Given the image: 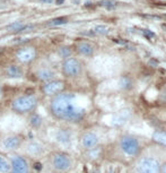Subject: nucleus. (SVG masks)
Wrapping results in <instances>:
<instances>
[{
	"label": "nucleus",
	"instance_id": "29",
	"mask_svg": "<svg viewBox=\"0 0 166 173\" xmlns=\"http://www.w3.org/2000/svg\"><path fill=\"white\" fill-rule=\"evenodd\" d=\"M54 1H55V4H57V5H62L65 0H54Z\"/></svg>",
	"mask_w": 166,
	"mask_h": 173
},
{
	"label": "nucleus",
	"instance_id": "14",
	"mask_svg": "<svg viewBox=\"0 0 166 173\" xmlns=\"http://www.w3.org/2000/svg\"><path fill=\"white\" fill-rule=\"evenodd\" d=\"M130 117V112L129 110H122L120 112H118L113 117V125H115V126H121V125H123Z\"/></svg>",
	"mask_w": 166,
	"mask_h": 173
},
{
	"label": "nucleus",
	"instance_id": "2",
	"mask_svg": "<svg viewBox=\"0 0 166 173\" xmlns=\"http://www.w3.org/2000/svg\"><path fill=\"white\" fill-rule=\"evenodd\" d=\"M119 147L120 150L129 157H136L138 156L140 150H141V145L139 141L131 135H125L121 137L120 141H119Z\"/></svg>",
	"mask_w": 166,
	"mask_h": 173
},
{
	"label": "nucleus",
	"instance_id": "4",
	"mask_svg": "<svg viewBox=\"0 0 166 173\" xmlns=\"http://www.w3.org/2000/svg\"><path fill=\"white\" fill-rule=\"evenodd\" d=\"M37 105V98L33 95H22L13 101V110L18 113H27L33 111Z\"/></svg>",
	"mask_w": 166,
	"mask_h": 173
},
{
	"label": "nucleus",
	"instance_id": "6",
	"mask_svg": "<svg viewBox=\"0 0 166 173\" xmlns=\"http://www.w3.org/2000/svg\"><path fill=\"white\" fill-rule=\"evenodd\" d=\"M62 70L67 77H77L81 73V65L76 58H66L62 63Z\"/></svg>",
	"mask_w": 166,
	"mask_h": 173
},
{
	"label": "nucleus",
	"instance_id": "25",
	"mask_svg": "<svg viewBox=\"0 0 166 173\" xmlns=\"http://www.w3.org/2000/svg\"><path fill=\"white\" fill-rule=\"evenodd\" d=\"M102 5L105 6L106 8H114L116 6V2H114V1H110V0H106V1H103V2H102Z\"/></svg>",
	"mask_w": 166,
	"mask_h": 173
},
{
	"label": "nucleus",
	"instance_id": "16",
	"mask_svg": "<svg viewBox=\"0 0 166 173\" xmlns=\"http://www.w3.org/2000/svg\"><path fill=\"white\" fill-rule=\"evenodd\" d=\"M27 152L33 156H40L43 153V146L37 141H32L28 144Z\"/></svg>",
	"mask_w": 166,
	"mask_h": 173
},
{
	"label": "nucleus",
	"instance_id": "30",
	"mask_svg": "<svg viewBox=\"0 0 166 173\" xmlns=\"http://www.w3.org/2000/svg\"><path fill=\"white\" fill-rule=\"evenodd\" d=\"M1 94H2V91H1V87H0V97H1Z\"/></svg>",
	"mask_w": 166,
	"mask_h": 173
},
{
	"label": "nucleus",
	"instance_id": "27",
	"mask_svg": "<svg viewBox=\"0 0 166 173\" xmlns=\"http://www.w3.org/2000/svg\"><path fill=\"white\" fill-rule=\"evenodd\" d=\"M161 173H166V162L161 163Z\"/></svg>",
	"mask_w": 166,
	"mask_h": 173
},
{
	"label": "nucleus",
	"instance_id": "17",
	"mask_svg": "<svg viewBox=\"0 0 166 173\" xmlns=\"http://www.w3.org/2000/svg\"><path fill=\"white\" fill-rule=\"evenodd\" d=\"M152 141L157 143L158 145L166 148V132L161 130H156L152 134Z\"/></svg>",
	"mask_w": 166,
	"mask_h": 173
},
{
	"label": "nucleus",
	"instance_id": "13",
	"mask_svg": "<svg viewBox=\"0 0 166 173\" xmlns=\"http://www.w3.org/2000/svg\"><path fill=\"white\" fill-rule=\"evenodd\" d=\"M77 51L85 57H91L94 53V47L88 42H80L77 45Z\"/></svg>",
	"mask_w": 166,
	"mask_h": 173
},
{
	"label": "nucleus",
	"instance_id": "5",
	"mask_svg": "<svg viewBox=\"0 0 166 173\" xmlns=\"http://www.w3.org/2000/svg\"><path fill=\"white\" fill-rule=\"evenodd\" d=\"M52 166L59 172H67L72 166V161L69 155L65 153H57L52 156Z\"/></svg>",
	"mask_w": 166,
	"mask_h": 173
},
{
	"label": "nucleus",
	"instance_id": "8",
	"mask_svg": "<svg viewBox=\"0 0 166 173\" xmlns=\"http://www.w3.org/2000/svg\"><path fill=\"white\" fill-rule=\"evenodd\" d=\"M98 143H100L98 136H97L96 134H94V132H91V131L85 132V134L81 136V139H80V144H81V146L87 150L96 148L97 145H98Z\"/></svg>",
	"mask_w": 166,
	"mask_h": 173
},
{
	"label": "nucleus",
	"instance_id": "12",
	"mask_svg": "<svg viewBox=\"0 0 166 173\" xmlns=\"http://www.w3.org/2000/svg\"><path fill=\"white\" fill-rule=\"evenodd\" d=\"M36 77L42 82H50L54 77V73L51 70L50 68H41L36 73Z\"/></svg>",
	"mask_w": 166,
	"mask_h": 173
},
{
	"label": "nucleus",
	"instance_id": "3",
	"mask_svg": "<svg viewBox=\"0 0 166 173\" xmlns=\"http://www.w3.org/2000/svg\"><path fill=\"white\" fill-rule=\"evenodd\" d=\"M161 163L154 156H143L137 161L136 171L137 173H161Z\"/></svg>",
	"mask_w": 166,
	"mask_h": 173
},
{
	"label": "nucleus",
	"instance_id": "9",
	"mask_svg": "<svg viewBox=\"0 0 166 173\" xmlns=\"http://www.w3.org/2000/svg\"><path fill=\"white\" fill-rule=\"evenodd\" d=\"M65 88V83L62 80H50L43 85V92L46 95H57Z\"/></svg>",
	"mask_w": 166,
	"mask_h": 173
},
{
	"label": "nucleus",
	"instance_id": "7",
	"mask_svg": "<svg viewBox=\"0 0 166 173\" xmlns=\"http://www.w3.org/2000/svg\"><path fill=\"white\" fill-rule=\"evenodd\" d=\"M10 164H11V168L8 173H28L29 168H28L27 161L19 156V155H15L10 159Z\"/></svg>",
	"mask_w": 166,
	"mask_h": 173
},
{
	"label": "nucleus",
	"instance_id": "20",
	"mask_svg": "<svg viewBox=\"0 0 166 173\" xmlns=\"http://www.w3.org/2000/svg\"><path fill=\"white\" fill-rule=\"evenodd\" d=\"M67 23H68V18L67 17H57V18L51 19L48 24L52 25V26H59V25H65Z\"/></svg>",
	"mask_w": 166,
	"mask_h": 173
},
{
	"label": "nucleus",
	"instance_id": "24",
	"mask_svg": "<svg viewBox=\"0 0 166 173\" xmlns=\"http://www.w3.org/2000/svg\"><path fill=\"white\" fill-rule=\"evenodd\" d=\"M59 54L61 58H68L71 54V50L68 47H62L59 49Z\"/></svg>",
	"mask_w": 166,
	"mask_h": 173
},
{
	"label": "nucleus",
	"instance_id": "15",
	"mask_svg": "<svg viewBox=\"0 0 166 173\" xmlns=\"http://www.w3.org/2000/svg\"><path fill=\"white\" fill-rule=\"evenodd\" d=\"M7 76L9 78H20L23 76V69L19 67V66H16V65H11L7 68Z\"/></svg>",
	"mask_w": 166,
	"mask_h": 173
},
{
	"label": "nucleus",
	"instance_id": "28",
	"mask_svg": "<svg viewBox=\"0 0 166 173\" xmlns=\"http://www.w3.org/2000/svg\"><path fill=\"white\" fill-rule=\"evenodd\" d=\"M43 4H52V2H54V0H41Z\"/></svg>",
	"mask_w": 166,
	"mask_h": 173
},
{
	"label": "nucleus",
	"instance_id": "18",
	"mask_svg": "<svg viewBox=\"0 0 166 173\" xmlns=\"http://www.w3.org/2000/svg\"><path fill=\"white\" fill-rule=\"evenodd\" d=\"M11 168V164L8 159L0 155V173H8Z\"/></svg>",
	"mask_w": 166,
	"mask_h": 173
},
{
	"label": "nucleus",
	"instance_id": "23",
	"mask_svg": "<svg viewBox=\"0 0 166 173\" xmlns=\"http://www.w3.org/2000/svg\"><path fill=\"white\" fill-rule=\"evenodd\" d=\"M24 24L22 22H15L13 24H9L7 26V29H10V31H15V32H19V29L23 27Z\"/></svg>",
	"mask_w": 166,
	"mask_h": 173
},
{
	"label": "nucleus",
	"instance_id": "22",
	"mask_svg": "<svg viewBox=\"0 0 166 173\" xmlns=\"http://www.w3.org/2000/svg\"><path fill=\"white\" fill-rule=\"evenodd\" d=\"M29 122H31V125L34 128H38L42 125V118L38 114H33L31 119H29Z\"/></svg>",
	"mask_w": 166,
	"mask_h": 173
},
{
	"label": "nucleus",
	"instance_id": "1",
	"mask_svg": "<svg viewBox=\"0 0 166 173\" xmlns=\"http://www.w3.org/2000/svg\"><path fill=\"white\" fill-rule=\"evenodd\" d=\"M50 109L55 118L69 122H79L86 114V110L77 103L76 96L69 93L57 94L51 101Z\"/></svg>",
	"mask_w": 166,
	"mask_h": 173
},
{
	"label": "nucleus",
	"instance_id": "11",
	"mask_svg": "<svg viewBox=\"0 0 166 173\" xmlns=\"http://www.w3.org/2000/svg\"><path fill=\"white\" fill-rule=\"evenodd\" d=\"M23 143V138L20 136H8L2 141V147L6 150H17Z\"/></svg>",
	"mask_w": 166,
	"mask_h": 173
},
{
	"label": "nucleus",
	"instance_id": "21",
	"mask_svg": "<svg viewBox=\"0 0 166 173\" xmlns=\"http://www.w3.org/2000/svg\"><path fill=\"white\" fill-rule=\"evenodd\" d=\"M94 34H97V35H105L109 33V27L105 26V25H96L94 29H93Z\"/></svg>",
	"mask_w": 166,
	"mask_h": 173
},
{
	"label": "nucleus",
	"instance_id": "19",
	"mask_svg": "<svg viewBox=\"0 0 166 173\" xmlns=\"http://www.w3.org/2000/svg\"><path fill=\"white\" fill-rule=\"evenodd\" d=\"M55 137H57V141L61 144H67L70 141V135L66 130H59Z\"/></svg>",
	"mask_w": 166,
	"mask_h": 173
},
{
	"label": "nucleus",
	"instance_id": "10",
	"mask_svg": "<svg viewBox=\"0 0 166 173\" xmlns=\"http://www.w3.org/2000/svg\"><path fill=\"white\" fill-rule=\"evenodd\" d=\"M36 57V51L35 49L32 47H24L20 48L17 53H16V58L18 59V61L23 62V63H28L35 59Z\"/></svg>",
	"mask_w": 166,
	"mask_h": 173
},
{
	"label": "nucleus",
	"instance_id": "26",
	"mask_svg": "<svg viewBox=\"0 0 166 173\" xmlns=\"http://www.w3.org/2000/svg\"><path fill=\"white\" fill-rule=\"evenodd\" d=\"M121 86H122L123 88H128L130 86V80L127 79V78H122V79H121Z\"/></svg>",
	"mask_w": 166,
	"mask_h": 173
}]
</instances>
